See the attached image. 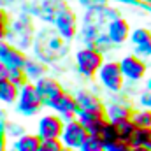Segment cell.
<instances>
[{"label": "cell", "mask_w": 151, "mask_h": 151, "mask_svg": "<svg viewBox=\"0 0 151 151\" xmlns=\"http://www.w3.org/2000/svg\"><path fill=\"white\" fill-rule=\"evenodd\" d=\"M90 134L86 132V128L83 127V123L76 118V119H70V121H65V128L62 132V144L67 148V150H77L83 146V142L86 141Z\"/></svg>", "instance_id": "9c48e42d"}, {"label": "cell", "mask_w": 151, "mask_h": 151, "mask_svg": "<svg viewBox=\"0 0 151 151\" xmlns=\"http://www.w3.org/2000/svg\"><path fill=\"white\" fill-rule=\"evenodd\" d=\"M19 95V88L11 83L9 79H0V104L4 106H16Z\"/></svg>", "instance_id": "ac0fdd59"}, {"label": "cell", "mask_w": 151, "mask_h": 151, "mask_svg": "<svg viewBox=\"0 0 151 151\" xmlns=\"http://www.w3.org/2000/svg\"><path fill=\"white\" fill-rule=\"evenodd\" d=\"M148 88H150V90H151V77H150V79H148Z\"/></svg>", "instance_id": "8d00e7d4"}, {"label": "cell", "mask_w": 151, "mask_h": 151, "mask_svg": "<svg viewBox=\"0 0 151 151\" xmlns=\"http://www.w3.org/2000/svg\"><path fill=\"white\" fill-rule=\"evenodd\" d=\"M134 114V109L128 102H113L106 106V116L109 121H121V119H130Z\"/></svg>", "instance_id": "e0dca14e"}, {"label": "cell", "mask_w": 151, "mask_h": 151, "mask_svg": "<svg viewBox=\"0 0 151 151\" xmlns=\"http://www.w3.org/2000/svg\"><path fill=\"white\" fill-rule=\"evenodd\" d=\"M63 151H77V150H67V148H65V150H63Z\"/></svg>", "instance_id": "74e56055"}, {"label": "cell", "mask_w": 151, "mask_h": 151, "mask_svg": "<svg viewBox=\"0 0 151 151\" xmlns=\"http://www.w3.org/2000/svg\"><path fill=\"white\" fill-rule=\"evenodd\" d=\"M97 79H99L100 86L111 93H119L123 90L125 81H127L121 72L119 62H116V60H106L97 74Z\"/></svg>", "instance_id": "277c9868"}, {"label": "cell", "mask_w": 151, "mask_h": 151, "mask_svg": "<svg viewBox=\"0 0 151 151\" xmlns=\"http://www.w3.org/2000/svg\"><path fill=\"white\" fill-rule=\"evenodd\" d=\"M104 53L99 51L97 47L91 46H83L76 51L74 55V65L77 74L86 77V79H93L97 77L100 67L104 65Z\"/></svg>", "instance_id": "6da1fadb"}, {"label": "cell", "mask_w": 151, "mask_h": 151, "mask_svg": "<svg viewBox=\"0 0 151 151\" xmlns=\"http://www.w3.org/2000/svg\"><path fill=\"white\" fill-rule=\"evenodd\" d=\"M47 107H49L53 113H56L58 116H62L65 121L76 119L77 114H79V104H77V100H76V95L69 93V91L60 93Z\"/></svg>", "instance_id": "8fae6325"}, {"label": "cell", "mask_w": 151, "mask_h": 151, "mask_svg": "<svg viewBox=\"0 0 151 151\" xmlns=\"http://www.w3.org/2000/svg\"><path fill=\"white\" fill-rule=\"evenodd\" d=\"M44 107V100L40 99L35 83H27L23 88H19L18 102H16V111L23 116H35Z\"/></svg>", "instance_id": "5b68a950"}, {"label": "cell", "mask_w": 151, "mask_h": 151, "mask_svg": "<svg viewBox=\"0 0 151 151\" xmlns=\"http://www.w3.org/2000/svg\"><path fill=\"white\" fill-rule=\"evenodd\" d=\"M7 79H9L11 83H14V84H16L18 88H23V86H25L27 83H30L23 69H12V70L9 72V77H7Z\"/></svg>", "instance_id": "d4e9b609"}, {"label": "cell", "mask_w": 151, "mask_h": 151, "mask_svg": "<svg viewBox=\"0 0 151 151\" xmlns=\"http://www.w3.org/2000/svg\"><path fill=\"white\" fill-rule=\"evenodd\" d=\"M111 123H113V121H111ZM114 125H116V128H118L119 141H127V142H130L132 135H134V134H135V130H137V125L132 121V118H130V119H121V121H116Z\"/></svg>", "instance_id": "44dd1931"}, {"label": "cell", "mask_w": 151, "mask_h": 151, "mask_svg": "<svg viewBox=\"0 0 151 151\" xmlns=\"http://www.w3.org/2000/svg\"><path fill=\"white\" fill-rule=\"evenodd\" d=\"M107 144L104 142V139L100 135H88L86 141L83 142V146L79 151H106Z\"/></svg>", "instance_id": "7402d4cb"}, {"label": "cell", "mask_w": 151, "mask_h": 151, "mask_svg": "<svg viewBox=\"0 0 151 151\" xmlns=\"http://www.w3.org/2000/svg\"><path fill=\"white\" fill-rule=\"evenodd\" d=\"M100 137L104 139V142H106V144H111V142L119 141V134H118V128H116V125L109 121V123H107V127L104 128V132L100 134Z\"/></svg>", "instance_id": "484cf974"}, {"label": "cell", "mask_w": 151, "mask_h": 151, "mask_svg": "<svg viewBox=\"0 0 151 151\" xmlns=\"http://www.w3.org/2000/svg\"><path fill=\"white\" fill-rule=\"evenodd\" d=\"M42 139L37 134H21L14 144H12V151H39Z\"/></svg>", "instance_id": "ffe728a7"}, {"label": "cell", "mask_w": 151, "mask_h": 151, "mask_svg": "<svg viewBox=\"0 0 151 151\" xmlns=\"http://www.w3.org/2000/svg\"><path fill=\"white\" fill-rule=\"evenodd\" d=\"M119 65H121V72L125 76V79L130 81V83H139V81L146 79V76H148L146 60L137 56L135 53H130V55L123 56L119 60Z\"/></svg>", "instance_id": "ba28073f"}, {"label": "cell", "mask_w": 151, "mask_h": 151, "mask_svg": "<svg viewBox=\"0 0 151 151\" xmlns=\"http://www.w3.org/2000/svg\"><path fill=\"white\" fill-rule=\"evenodd\" d=\"M132 151H151V150L146 148V146H132Z\"/></svg>", "instance_id": "e575fe53"}, {"label": "cell", "mask_w": 151, "mask_h": 151, "mask_svg": "<svg viewBox=\"0 0 151 151\" xmlns=\"http://www.w3.org/2000/svg\"><path fill=\"white\" fill-rule=\"evenodd\" d=\"M7 35H9V25L0 23V42L2 40H7Z\"/></svg>", "instance_id": "4dcf8cb0"}, {"label": "cell", "mask_w": 151, "mask_h": 151, "mask_svg": "<svg viewBox=\"0 0 151 151\" xmlns=\"http://www.w3.org/2000/svg\"><path fill=\"white\" fill-rule=\"evenodd\" d=\"M150 141H151V128H139L137 127L135 134L130 139V144L132 146H146L148 148Z\"/></svg>", "instance_id": "cb8c5ba5"}, {"label": "cell", "mask_w": 151, "mask_h": 151, "mask_svg": "<svg viewBox=\"0 0 151 151\" xmlns=\"http://www.w3.org/2000/svg\"><path fill=\"white\" fill-rule=\"evenodd\" d=\"M21 9L23 12L37 18L44 23H53L56 14L67 5V0H27Z\"/></svg>", "instance_id": "3957f363"}, {"label": "cell", "mask_w": 151, "mask_h": 151, "mask_svg": "<svg viewBox=\"0 0 151 151\" xmlns=\"http://www.w3.org/2000/svg\"><path fill=\"white\" fill-rule=\"evenodd\" d=\"M77 5H81L84 11H90V9H97V7H104V5H109L113 0H76Z\"/></svg>", "instance_id": "83f0119b"}, {"label": "cell", "mask_w": 151, "mask_h": 151, "mask_svg": "<svg viewBox=\"0 0 151 151\" xmlns=\"http://www.w3.org/2000/svg\"><path fill=\"white\" fill-rule=\"evenodd\" d=\"M53 28L65 40H72L79 34V18L69 4L56 14L55 21H53Z\"/></svg>", "instance_id": "8992f818"}, {"label": "cell", "mask_w": 151, "mask_h": 151, "mask_svg": "<svg viewBox=\"0 0 151 151\" xmlns=\"http://www.w3.org/2000/svg\"><path fill=\"white\" fill-rule=\"evenodd\" d=\"M106 34H107L109 40L113 42V46H121L127 40H130V35H132L130 23L125 18L118 16V18H114L113 21L106 27Z\"/></svg>", "instance_id": "5bb4252c"}, {"label": "cell", "mask_w": 151, "mask_h": 151, "mask_svg": "<svg viewBox=\"0 0 151 151\" xmlns=\"http://www.w3.org/2000/svg\"><path fill=\"white\" fill-rule=\"evenodd\" d=\"M106 151H132V144L127 141H116V142L107 144Z\"/></svg>", "instance_id": "f1b7e54d"}, {"label": "cell", "mask_w": 151, "mask_h": 151, "mask_svg": "<svg viewBox=\"0 0 151 151\" xmlns=\"http://www.w3.org/2000/svg\"><path fill=\"white\" fill-rule=\"evenodd\" d=\"M132 121L139 127V128H151V109L141 107L132 114Z\"/></svg>", "instance_id": "603a6c76"}, {"label": "cell", "mask_w": 151, "mask_h": 151, "mask_svg": "<svg viewBox=\"0 0 151 151\" xmlns=\"http://www.w3.org/2000/svg\"><path fill=\"white\" fill-rule=\"evenodd\" d=\"M76 100L79 104V111H99L106 113V104L90 90H77Z\"/></svg>", "instance_id": "2e32d148"}, {"label": "cell", "mask_w": 151, "mask_h": 151, "mask_svg": "<svg viewBox=\"0 0 151 151\" xmlns=\"http://www.w3.org/2000/svg\"><path fill=\"white\" fill-rule=\"evenodd\" d=\"M35 88H37L40 99L44 100V106H49L60 93L65 91L62 83L56 77H53V76H44L39 81H35Z\"/></svg>", "instance_id": "4fadbf2b"}, {"label": "cell", "mask_w": 151, "mask_h": 151, "mask_svg": "<svg viewBox=\"0 0 151 151\" xmlns=\"http://www.w3.org/2000/svg\"><path fill=\"white\" fill-rule=\"evenodd\" d=\"M19 0H0V7H4V9H7V7H12V5H16Z\"/></svg>", "instance_id": "d6a6232c"}, {"label": "cell", "mask_w": 151, "mask_h": 151, "mask_svg": "<svg viewBox=\"0 0 151 151\" xmlns=\"http://www.w3.org/2000/svg\"><path fill=\"white\" fill-rule=\"evenodd\" d=\"M65 146L62 144L60 139H49V141H42L40 146H39V151H63Z\"/></svg>", "instance_id": "4316f807"}, {"label": "cell", "mask_w": 151, "mask_h": 151, "mask_svg": "<svg viewBox=\"0 0 151 151\" xmlns=\"http://www.w3.org/2000/svg\"><path fill=\"white\" fill-rule=\"evenodd\" d=\"M139 4H151V0H139Z\"/></svg>", "instance_id": "d590c367"}, {"label": "cell", "mask_w": 151, "mask_h": 151, "mask_svg": "<svg viewBox=\"0 0 151 151\" xmlns=\"http://www.w3.org/2000/svg\"><path fill=\"white\" fill-rule=\"evenodd\" d=\"M139 104H141V107L151 109V90L150 88H146V90L139 95Z\"/></svg>", "instance_id": "f546056e"}, {"label": "cell", "mask_w": 151, "mask_h": 151, "mask_svg": "<svg viewBox=\"0 0 151 151\" xmlns=\"http://www.w3.org/2000/svg\"><path fill=\"white\" fill-rule=\"evenodd\" d=\"M65 128V119L56 113H47L42 114L37 121V134L42 141H49V139H60L62 132Z\"/></svg>", "instance_id": "52a82bcc"}, {"label": "cell", "mask_w": 151, "mask_h": 151, "mask_svg": "<svg viewBox=\"0 0 151 151\" xmlns=\"http://www.w3.org/2000/svg\"><path fill=\"white\" fill-rule=\"evenodd\" d=\"M23 70H25V74H27L30 83H35L40 77L47 76V63L42 62L40 58H28V62H27Z\"/></svg>", "instance_id": "d6986e66"}, {"label": "cell", "mask_w": 151, "mask_h": 151, "mask_svg": "<svg viewBox=\"0 0 151 151\" xmlns=\"http://www.w3.org/2000/svg\"><path fill=\"white\" fill-rule=\"evenodd\" d=\"M0 151H7V146H5V137L0 134Z\"/></svg>", "instance_id": "836d02e7"}, {"label": "cell", "mask_w": 151, "mask_h": 151, "mask_svg": "<svg viewBox=\"0 0 151 151\" xmlns=\"http://www.w3.org/2000/svg\"><path fill=\"white\" fill-rule=\"evenodd\" d=\"M28 62V56L23 49H19L18 46L11 44L9 40H2L0 42V63L5 65L9 70L12 69H25Z\"/></svg>", "instance_id": "30bf717a"}, {"label": "cell", "mask_w": 151, "mask_h": 151, "mask_svg": "<svg viewBox=\"0 0 151 151\" xmlns=\"http://www.w3.org/2000/svg\"><path fill=\"white\" fill-rule=\"evenodd\" d=\"M114 4H123V5H135L139 7V0H113Z\"/></svg>", "instance_id": "1f68e13d"}, {"label": "cell", "mask_w": 151, "mask_h": 151, "mask_svg": "<svg viewBox=\"0 0 151 151\" xmlns=\"http://www.w3.org/2000/svg\"><path fill=\"white\" fill-rule=\"evenodd\" d=\"M130 42L134 46V53L141 58H150L151 56V30L146 27H139L132 30Z\"/></svg>", "instance_id": "9a60e30c"}, {"label": "cell", "mask_w": 151, "mask_h": 151, "mask_svg": "<svg viewBox=\"0 0 151 151\" xmlns=\"http://www.w3.org/2000/svg\"><path fill=\"white\" fill-rule=\"evenodd\" d=\"M77 119L83 123V127L90 135H100L109 123L106 113H99V111H79Z\"/></svg>", "instance_id": "7c38bea8"}, {"label": "cell", "mask_w": 151, "mask_h": 151, "mask_svg": "<svg viewBox=\"0 0 151 151\" xmlns=\"http://www.w3.org/2000/svg\"><path fill=\"white\" fill-rule=\"evenodd\" d=\"M34 23H32V16L27 14V12H19L18 18L11 19V25H9V35L7 40L14 46H18L19 49H28V46L34 44Z\"/></svg>", "instance_id": "7a4b0ae2"}]
</instances>
